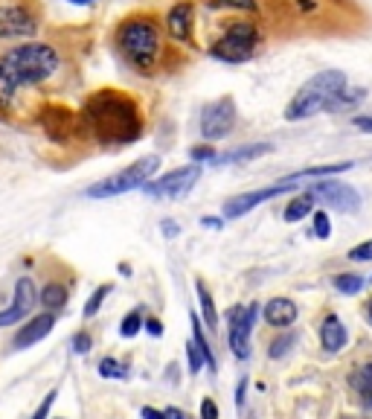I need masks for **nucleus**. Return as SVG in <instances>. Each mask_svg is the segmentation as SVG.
I'll list each match as a JSON object with an SVG mask.
<instances>
[{"mask_svg": "<svg viewBox=\"0 0 372 419\" xmlns=\"http://www.w3.org/2000/svg\"><path fill=\"white\" fill-rule=\"evenodd\" d=\"M160 166V157L157 155H145L134 164L122 166L120 172L108 175V178L96 181L90 189H88V198H114V196H125V192H134V189H143L154 178V172Z\"/></svg>", "mask_w": 372, "mask_h": 419, "instance_id": "obj_5", "label": "nucleus"}, {"mask_svg": "<svg viewBox=\"0 0 372 419\" xmlns=\"http://www.w3.org/2000/svg\"><path fill=\"white\" fill-rule=\"evenodd\" d=\"M209 9H241V12H256V0H207Z\"/></svg>", "mask_w": 372, "mask_h": 419, "instance_id": "obj_29", "label": "nucleus"}, {"mask_svg": "<svg viewBox=\"0 0 372 419\" xmlns=\"http://www.w3.org/2000/svg\"><path fill=\"white\" fill-rule=\"evenodd\" d=\"M79 125L102 146H131L145 132V117L131 93L102 88L85 100Z\"/></svg>", "mask_w": 372, "mask_h": 419, "instance_id": "obj_1", "label": "nucleus"}, {"mask_svg": "<svg viewBox=\"0 0 372 419\" xmlns=\"http://www.w3.org/2000/svg\"><path fill=\"white\" fill-rule=\"evenodd\" d=\"M145 332L154 335V338H160V335H163V324H160L157 317H145Z\"/></svg>", "mask_w": 372, "mask_h": 419, "instance_id": "obj_39", "label": "nucleus"}, {"mask_svg": "<svg viewBox=\"0 0 372 419\" xmlns=\"http://www.w3.org/2000/svg\"><path fill=\"white\" fill-rule=\"evenodd\" d=\"M366 315H369V320H372V300H369V306H366Z\"/></svg>", "mask_w": 372, "mask_h": 419, "instance_id": "obj_47", "label": "nucleus"}, {"mask_svg": "<svg viewBox=\"0 0 372 419\" xmlns=\"http://www.w3.org/2000/svg\"><path fill=\"white\" fill-rule=\"evenodd\" d=\"M38 306V288L32 277H21L15 283V294H12V306L0 312V326H15L26 320Z\"/></svg>", "mask_w": 372, "mask_h": 419, "instance_id": "obj_11", "label": "nucleus"}, {"mask_svg": "<svg viewBox=\"0 0 372 419\" xmlns=\"http://www.w3.org/2000/svg\"><path fill=\"white\" fill-rule=\"evenodd\" d=\"M76 122H79V117L73 114L67 105H47V108H44V114H41V125H44L47 137L56 140V143H64V140H67Z\"/></svg>", "mask_w": 372, "mask_h": 419, "instance_id": "obj_15", "label": "nucleus"}, {"mask_svg": "<svg viewBox=\"0 0 372 419\" xmlns=\"http://www.w3.org/2000/svg\"><path fill=\"white\" fill-rule=\"evenodd\" d=\"M236 125V100L233 96H218V100L207 102L201 111V137L207 143L224 140Z\"/></svg>", "mask_w": 372, "mask_h": 419, "instance_id": "obj_8", "label": "nucleus"}, {"mask_svg": "<svg viewBox=\"0 0 372 419\" xmlns=\"http://www.w3.org/2000/svg\"><path fill=\"white\" fill-rule=\"evenodd\" d=\"M317 239H329L332 236V221H329V216L323 213V209H317L314 213V230H312Z\"/></svg>", "mask_w": 372, "mask_h": 419, "instance_id": "obj_34", "label": "nucleus"}, {"mask_svg": "<svg viewBox=\"0 0 372 419\" xmlns=\"http://www.w3.org/2000/svg\"><path fill=\"white\" fill-rule=\"evenodd\" d=\"M166 32H169V38L195 47V9H192L189 0H184V3H175L169 9V15H166Z\"/></svg>", "mask_w": 372, "mask_h": 419, "instance_id": "obj_14", "label": "nucleus"}, {"mask_svg": "<svg viewBox=\"0 0 372 419\" xmlns=\"http://www.w3.org/2000/svg\"><path fill=\"white\" fill-rule=\"evenodd\" d=\"M245 393H248V379H238V388H236V405H245Z\"/></svg>", "mask_w": 372, "mask_h": 419, "instance_id": "obj_42", "label": "nucleus"}, {"mask_svg": "<svg viewBox=\"0 0 372 419\" xmlns=\"http://www.w3.org/2000/svg\"><path fill=\"white\" fill-rule=\"evenodd\" d=\"M288 189H294V184L280 181V184L265 187V189L241 192V196H233V198L224 201L221 213H224V219H241V216H248L250 209H256L259 204H265V201H270V198H277V196H282V192H288Z\"/></svg>", "mask_w": 372, "mask_h": 419, "instance_id": "obj_12", "label": "nucleus"}, {"mask_svg": "<svg viewBox=\"0 0 372 419\" xmlns=\"http://www.w3.org/2000/svg\"><path fill=\"white\" fill-rule=\"evenodd\" d=\"M114 47L120 58L128 64L131 70L152 76L160 68L163 58V44H160V24L152 15H131L117 26Z\"/></svg>", "mask_w": 372, "mask_h": 419, "instance_id": "obj_3", "label": "nucleus"}, {"mask_svg": "<svg viewBox=\"0 0 372 419\" xmlns=\"http://www.w3.org/2000/svg\"><path fill=\"white\" fill-rule=\"evenodd\" d=\"M70 3H73V6H93L96 0H70Z\"/></svg>", "mask_w": 372, "mask_h": 419, "instance_id": "obj_46", "label": "nucleus"}, {"mask_svg": "<svg viewBox=\"0 0 372 419\" xmlns=\"http://www.w3.org/2000/svg\"><path fill=\"white\" fill-rule=\"evenodd\" d=\"M265 320L268 326H277V329H288L291 324L297 320V303L288 300V297H273L265 303Z\"/></svg>", "mask_w": 372, "mask_h": 419, "instance_id": "obj_17", "label": "nucleus"}, {"mask_svg": "<svg viewBox=\"0 0 372 419\" xmlns=\"http://www.w3.org/2000/svg\"><path fill=\"white\" fill-rule=\"evenodd\" d=\"M343 88H346V76L341 70H320L294 93V100L285 108V120H291V122L309 120V117L320 114V111L332 108V102L337 100V93Z\"/></svg>", "mask_w": 372, "mask_h": 419, "instance_id": "obj_4", "label": "nucleus"}, {"mask_svg": "<svg viewBox=\"0 0 372 419\" xmlns=\"http://www.w3.org/2000/svg\"><path fill=\"white\" fill-rule=\"evenodd\" d=\"M201 419H218V405L213 399H201Z\"/></svg>", "mask_w": 372, "mask_h": 419, "instance_id": "obj_38", "label": "nucleus"}, {"mask_svg": "<svg viewBox=\"0 0 372 419\" xmlns=\"http://www.w3.org/2000/svg\"><path fill=\"white\" fill-rule=\"evenodd\" d=\"M256 44H259L256 24L233 21V24L224 26V32L213 44H209V56L216 61H224V64H241V61H250L256 56Z\"/></svg>", "mask_w": 372, "mask_h": 419, "instance_id": "obj_6", "label": "nucleus"}, {"mask_svg": "<svg viewBox=\"0 0 372 419\" xmlns=\"http://www.w3.org/2000/svg\"><path fill=\"white\" fill-rule=\"evenodd\" d=\"M192 341H195V347L201 349L204 356V364H209V373H216V356H213V347H209V341L204 338V320L198 315H192Z\"/></svg>", "mask_w": 372, "mask_h": 419, "instance_id": "obj_23", "label": "nucleus"}, {"mask_svg": "<svg viewBox=\"0 0 372 419\" xmlns=\"http://www.w3.org/2000/svg\"><path fill=\"white\" fill-rule=\"evenodd\" d=\"M352 169V164H329V166H312V169H300L294 175H288V178H282L285 184H297L302 178H329V175H337V172H346Z\"/></svg>", "mask_w": 372, "mask_h": 419, "instance_id": "obj_22", "label": "nucleus"}, {"mask_svg": "<svg viewBox=\"0 0 372 419\" xmlns=\"http://www.w3.org/2000/svg\"><path fill=\"white\" fill-rule=\"evenodd\" d=\"M198 178H201V166L186 164V166H177L166 175H160V178H152L143 187V192L152 198H181L198 184Z\"/></svg>", "mask_w": 372, "mask_h": 419, "instance_id": "obj_7", "label": "nucleus"}, {"mask_svg": "<svg viewBox=\"0 0 372 419\" xmlns=\"http://www.w3.org/2000/svg\"><path fill=\"white\" fill-rule=\"evenodd\" d=\"M163 416H166V419H184V411H177V408H166V411H163Z\"/></svg>", "mask_w": 372, "mask_h": 419, "instance_id": "obj_45", "label": "nucleus"}, {"mask_svg": "<svg viewBox=\"0 0 372 419\" xmlns=\"http://www.w3.org/2000/svg\"><path fill=\"white\" fill-rule=\"evenodd\" d=\"M201 224H204V228L218 230V228H221V219H209V216H204V219H201Z\"/></svg>", "mask_w": 372, "mask_h": 419, "instance_id": "obj_44", "label": "nucleus"}, {"mask_svg": "<svg viewBox=\"0 0 372 419\" xmlns=\"http://www.w3.org/2000/svg\"><path fill=\"white\" fill-rule=\"evenodd\" d=\"M349 260H355V262H366V260H372V239L364 242V245H358V248H352V251H349Z\"/></svg>", "mask_w": 372, "mask_h": 419, "instance_id": "obj_37", "label": "nucleus"}, {"mask_svg": "<svg viewBox=\"0 0 372 419\" xmlns=\"http://www.w3.org/2000/svg\"><path fill=\"white\" fill-rule=\"evenodd\" d=\"M352 122H355V128H361V132H372V114L369 117H355Z\"/></svg>", "mask_w": 372, "mask_h": 419, "instance_id": "obj_43", "label": "nucleus"}, {"mask_svg": "<svg viewBox=\"0 0 372 419\" xmlns=\"http://www.w3.org/2000/svg\"><path fill=\"white\" fill-rule=\"evenodd\" d=\"M61 58L53 44L21 41L18 47L0 53V111H9L21 88H35L53 79Z\"/></svg>", "mask_w": 372, "mask_h": 419, "instance_id": "obj_2", "label": "nucleus"}, {"mask_svg": "<svg viewBox=\"0 0 372 419\" xmlns=\"http://www.w3.org/2000/svg\"><path fill=\"white\" fill-rule=\"evenodd\" d=\"M314 209V198L309 196V192H302V196H297L294 201H291L288 207H285V213H282V219L285 221H300V219H305Z\"/></svg>", "mask_w": 372, "mask_h": 419, "instance_id": "obj_26", "label": "nucleus"}, {"mask_svg": "<svg viewBox=\"0 0 372 419\" xmlns=\"http://www.w3.org/2000/svg\"><path fill=\"white\" fill-rule=\"evenodd\" d=\"M195 292H198V303H201V320L209 332L218 329V312H216V303H213V294H209V288L198 280L195 283Z\"/></svg>", "mask_w": 372, "mask_h": 419, "instance_id": "obj_20", "label": "nucleus"}, {"mask_svg": "<svg viewBox=\"0 0 372 419\" xmlns=\"http://www.w3.org/2000/svg\"><path fill=\"white\" fill-rule=\"evenodd\" d=\"M334 288L341 294H358L364 288V277H358V274H337L334 277Z\"/></svg>", "mask_w": 372, "mask_h": 419, "instance_id": "obj_28", "label": "nucleus"}, {"mask_svg": "<svg viewBox=\"0 0 372 419\" xmlns=\"http://www.w3.org/2000/svg\"><path fill=\"white\" fill-rule=\"evenodd\" d=\"M230 349L236 358H248L250 356V332H253V324L259 317V306L250 303V306H233L230 309Z\"/></svg>", "mask_w": 372, "mask_h": 419, "instance_id": "obj_10", "label": "nucleus"}, {"mask_svg": "<svg viewBox=\"0 0 372 419\" xmlns=\"http://www.w3.org/2000/svg\"><path fill=\"white\" fill-rule=\"evenodd\" d=\"M309 196L314 201H323L334 209H341V213H355V209L361 207V196L349 184H341V181H317V184H312Z\"/></svg>", "mask_w": 372, "mask_h": 419, "instance_id": "obj_13", "label": "nucleus"}, {"mask_svg": "<svg viewBox=\"0 0 372 419\" xmlns=\"http://www.w3.org/2000/svg\"><path fill=\"white\" fill-rule=\"evenodd\" d=\"M270 152V146L268 143H256V146H241V149H233V152H224V155H218L213 164L216 166H224V164H238V160H253V157H259V155H268Z\"/></svg>", "mask_w": 372, "mask_h": 419, "instance_id": "obj_21", "label": "nucleus"}, {"mask_svg": "<svg viewBox=\"0 0 372 419\" xmlns=\"http://www.w3.org/2000/svg\"><path fill=\"white\" fill-rule=\"evenodd\" d=\"M111 292H114V285H99V288H96V292L88 297V303H85V309H82V317L85 320H90L96 312H99L102 309V303H105V297L111 294Z\"/></svg>", "mask_w": 372, "mask_h": 419, "instance_id": "obj_27", "label": "nucleus"}, {"mask_svg": "<svg viewBox=\"0 0 372 419\" xmlns=\"http://www.w3.org/2000/svg\"><path fill=\"white\" fill-rule=\"evenodd\" d=\"M186 361H189V373H192V376L201 373L204 356H201V349L195 347V341H186Z\"/></svg>", "mask_w": 372, "mask_h": 419, "instance_id": "obj_31", "label": "nucleus"}, {"mask_svg": "<svg viewBox=\"0 0 372 419\" xmlns=\"http://www.w3.org/2000/svg\"><path fill=\"white\" fill-rule=\"evenodd\" d=\"M143 329H145V309H143V306H137V309H131V312L122 317L120 335H122V338H137Z\"/></svg>", "mask_w": 372, "mask_h": 419, "instance_id": "obj_25", "label": "nucleus"}, {"mask_svg": "<svg viewBox=\"0 0 372 419\" xmlns=\"http://www.w3.org/2000/svg\"><path fill=\"white\" fill-rule=\"evenodd\" d=\"M73 349L79 352V356H85V352H90L93 349V338L82 329V332H76V338H73Z\"/></svg>", "mask_w": 372, "mask_h": 419, "instance_id": "obj_35", "label": "nucleus"}, {"mask_svg": "<svg viewBox=\"0 0 372 419\" xmlns=\"http://www.w3.org/2000/svg\"><path fill=\"white\" fill-rule=\"evenodd\" d=\"M38 32V18L21 3H0V38L32 41Z\"/></svg>", "mask_w": 372, "mask_h": 419, "instance_id": "obj_9", "label": "nucleus"}, {"mask_svg": "<svg viewBox=\"0 0 372 419\" xmlns=\"http://www.w3.org/2000/svg\"><path fill=\"white\" fill-rule=\"evenodd\" d=\"M140 416H143V419H166V416H163V411L149 408V405H145V408H140Z\"/></svg>", "mask_w": 372, "mask_h": 419, "instance_id": "obj_41", "label": "nucleus"}, {"mask_svg": "<svg viewBox=\"0 0 372 419\" xmlns=\"http://www.w3.org/2000/svg\"><path fill=\"white\" fill-rule=\"evenodd\" d=\"M352 388L358 390V396H361V402L366 408H372V361L369 364H364L358 373L352 376Z\"/></svg>", "mask_w": 372, "mask_h": 419, "instance_id": "obj_24", "label": "nucleus"}, {"mask_svg": "<svg viewBox=\"0 0 372 419\" xmlns=\"http://www.w3.org/2000/svg\"><path fill=\"white\" fill-rule=\"evenodd\" d=\"M160 230H163L169 239H175V236H177V224H175L172 219H163V221H160Z\"/></svg>", "mask_w": 372, "mask_h": 419, "instance_id": "obj_40", "label": "nucleus"}, {"mask_svg": "<svg viewBox=\"0 0 372 419\" xmlns=\"http://www.w3.org/2000/svg\"><path fill=\"white\" fill-rule=\"evenodd\" d=\"M189 157H192V164H204V160H207V164H209V160H216L218 155H216V149L213 146H209V143H204V146H192L189 149Z\"/></svg>", "mask_w": 372, "mask_h": 419, "instance_id": "obj_33", "label": "nucleus"}, {"mask_svg": "<svg viewBox=\"0 0 372 419\" xmlns=\"http://www.w3.org/2000/svg\"><path fill=\"white\" fill-rule=\"evenodd\" d=\"M53 326H56V315H53V312H44V315L29 317L26 324L18 329V335L12 338V347H15V349H29V347H35L38 341H44V338L53 332Z\"/></svg>", "mask_w": 372, "mask_h": 419, "instance_id": "obj_16", "label": "nucleus"}, {"mask_svg": "<svg viewBox=\"0 0 372 419\" xmlns=\"http://www.w3.org/2000/svg\"><path fill=\"white\" fill-rule=\"evenodd\" d=\"M99 376H102V379H122V376H125V367H122L117 358L108 356V358L99 361Z\"/></svg>", "mask_w": 372, "mask_h": 419, "instance_id": "obj_30", "label": "nucleus"}, {"mask_svg": "<svg viewBox=\"0 0 372 419\" xmlns=\"http://www.w3.org/2000/svg\"><path fill=\"white\" fill-rule=\"evenodd\" d=\"M291 347H294V335H280L277 341L270 344V349H268V356H270V358H282V356H285V352H288Z\"/></svg>", "mask_w": 372, "mask_h": 419, "instance_id": "obj_32", "label": "nucleus"}, {"mask_svg": "<svg viewBox=\"0 0 372 419\" xmlns=\"http://www.w3.org/2000/svg\"><path fill=\"white\" fill-rule=\"evenodd\" d=\"M349 341V335H346V326L341 324V317H334L329 315L326 320H323V326H320V344L326 352H341Z\"/></svg>", "mask_w": 372, "mask_h": 419, "instance_id": "obj_18", "label": "nucleus"}, {"mask_svg": "<svg viewBox=\"0 0 372 419\" xmlns=\"http://www.w3.org/2000/svg\"><path fill=\"white\" fill-rule=\"evenodd\" d=\"M56 396H58V390H50V393H47V399L38 405V411L32 413V419H47V416H50V411H53V405H56Z\"/></svg>", "mask_w": 372, "mask_h": 419, "instance_id": "obj_36", "label": "nucleus"}, {"mask_svg": "<svg viewBox=\"0 0 372 419\" xmlns=\"http://www.w3.org/2000/svg\"><path fill=\"white\" fill-rule=\"evenodd\" d=\"M67 297H70V288L58 283V280H50L44 288H41V294H38V306H44V312H61L64 306H67Z\"/></svg>", "mask_w": 372, "mask_h": 419, "instance_id": "obj_19", "label": "nucleus"}]
</instances>
